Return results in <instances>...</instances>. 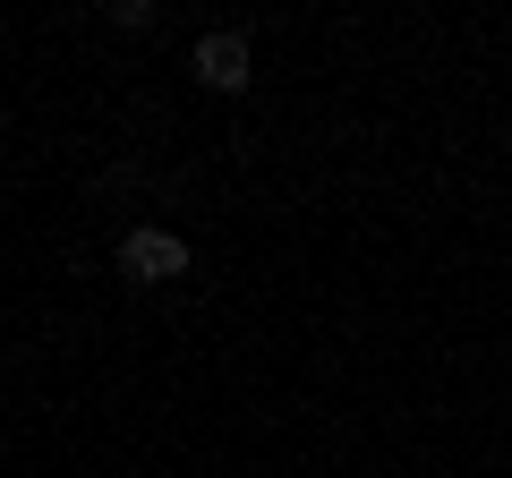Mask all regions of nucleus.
I'll return each instance as SVG.
<instances>
[{
    "mask_svg": "<svg viewBox=\"0 0 512 478\" xmlns=\"http://www.w3.org/2000/svg\"><path fill=\"white\" fill-rule=\"evenodd\" d=\"M111 26H128V35H146V26H163V9H154V0H111Z\"/></svg>",
    "mask_w": 512,
    "mask_h": 478,
    "instance_id": "3",
    "label": "nucleus"
},
{
    "mask_svg": "<svg viewBox=\"0 0 512 478\" xmlns=\"http://www.w3.org/2000/svg\"><path fill=\"white\" fill-rule=\"evenodd\" d=\"M120 274L146 282V291H154V282H180L188 274V239L180 231H154V222H146V231H128L120 239Z\"/></svg>",
    "mask_w": 512,
    "mask_h": 478,
    "instance_id": "1",
    "label": "nucleus"
},
{
    "mask_svg": "<svg viewBox=\"0 0 512 478\" xmlns=\"http://www.w3.org/2000/svg\"><path fill=\"white\" fill-rule=\"evenodd\" d=\"M197 77H205V86H214V94H239V86H248V35H205L197 43Z\"/></svg>",
    "mask_w": 512,
    "mask_h": 478,
    "instance_id": "2",
    "label": "nucleus"
}]
</instances>
